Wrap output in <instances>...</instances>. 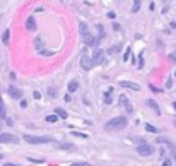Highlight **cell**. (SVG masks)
Returning <instances> with one entry per match:
<instances>
[{"label": "cell", "instance_id": "cell-1", "mask_svg": "<svg viewBox=\"0 0 176 166\" xmlns=\"http://www.w3.org/2000/svg\"><path fill=\"white\" fill-rule=\"evenodd\" d=\"M106 130H120L123 127H127V118L125 117H115L110 122H106Z\"/></svg>", "mask_w": 176, "mask_h": 166}, {"label": "cell", "instance_id": "cell-2", "mask_svg": "<svg viewBox=\"0 0 176 166\" xmlns=\"http://www.w3.org/2000/svg\"><path fill=\"white\" fill-rule=\"evenodd\" d=\"M22 139H24L26 142H29V144H46V142H51V141H53L51 137H39V135H29V134H26Z\"/></svg>", "mask_w": 176, "mask_h": 166}, {"label": "cell", "instance_id": "cell-3", "mask_svg": "<svg viewBox=\"0 0 176 166\" xmlns=\"http://www.w3.org/2000/svg\"><path fill=\"white\" fill-rule=\"evenodd\" d=\"M140 142H139V146H137V153L140 154V156H151L152 153H154V147L152 146H149L144 139H139Z\"/></svg>", "mask_w": 176, "mask_h": 166}, {"label": "cell", "instance_id": "cell-4", "mask_svg": "<svg viewBox=\"0 0 176 166\" xmlns=\"http://www.w3.org/2000/svg\"><path fill=\"white\" fill-rule=\"evenodd\" d=\"M80 67H82L84 70H91V69L94 67L92 58H91V57H87V55L84 53V55H82V58H80Z\"/></svg>", "mask_w": 176, "mask_h": 166}, {"label": "cell", "instance_id": "cell-5", "mask_svg": "<svg viewBox=\"0 0 176 166\" xmlns=\"http://www.w3.org/2000/svg\"><path fill=\"white\" fill-rule=\"evenodd\" d=\"M0 142L2 144H12V142H19V139L12 134H0Z\"/></svg>", "mask_w": 176, "mask_h": 166}, {"label": "cell", "instance_id": "cell-6", "mask_svg": "<svg viewBox=\"0 0 176 166\" xmlns=\"http://www.w3.org/2000/svg\"><path fill=\"white\" fill-rule=\"evenodd\" d=\"M103 62H104V51L103 50H96V53L92 57V63L94 65H101Z\"/></svg>", "mask_w": 176, "mask_h": 166}, {"label": "cell", "instance_id": "cell-7", "mask_svg": "<svg viewBox=\"0 0 176 166\" xmlns=\"http://www.w3.org/2000/svg\"><path fill=\"white\" fill-rule=\"evenodd\" d=\"M120 86H122V87H127V89H133V91H139V89H140V86L135 84V82H132V81H122Z\"/></svg>", "mask_w": 176, "mask_h": 166}, {"label": "cell", "instance_id": "cell-8", "mask_svg": "<svg viewBox=\"0 0 176 166\" xmlns=\"http://www.w3.org/2000/svg\"><path fill=\"white\" fill-rule=\"evenodd\" d=\"M82 39H84V45H87V46H94V41H96V38H94L91 33H86V34H82Z\"/></svg>", "mask_w": 176, "mask_h": 166}, {"label": "cell", "instance_id": "cell-9", "mask_svg": "<svg viewBox=\"0 0 176 166\" xmlns=\"http://www.w3.org/2000/svg\"><path fill=\"white\" fill-rule=\"evenodd\" d=\"M9 94H10L14 99H21V98H22V91H21V89H17V87H14V86H10V87H9Z\"/></svg>", "mask_w": 176, "mask_h": 166}, {"label": "cell", "instance_id": "cell-10", "mask_svg": "<svg viewBox=\"0 0 176 166\" xmlns=\"http://www.w3.org/2000/svg\"><path fill=\"white\" fill-rule=\"evenodd\" d=\"M120 105H122V106H125L128 113H132V105H130V101H128V98H127V96H120Z\"/></svg>", "mask_w": 176, "mask_h": 166}, {"label": "cell", "instance_id": "cell-11", "mask_svg": "<svg viewBox=\"0 0 176 166\" xmlns=\"http://www.w3.org/2000/svg\"><path fill=\"white\" fill-rule=\"evenodd\" d=\"M26 27H27V31H36V19L29 17L27 22H26Z\"/></svg>", "mask_w": 176, "mask_h": 166}, {"label": "cell", "instance_id": "cell-12", "mask_svg": "<svg viewBox=\"0 0 176 166\" xmlns=\"http://www.w3.org/2000/svg\"><path fill=\"white\" fill-rule=\"evenodd\" d=\"M147 105H149V106L156 111V115H161V108H159V105H157L154 99H149V101H147Z\"/></svg>", "mask_w": 176, "mask_h": 166}, {"label": "cell", "instance_id": "cell-13", "mask_svg": "<svg viewBox=\"0 0 176 166\" xmlns=\"http://www.w3.org/2000/svg\"><path fill=\"white\" fill-rule=\"evenodd\" d=\"M0 118L2 120H7V113H5V105H3V99L0 96Z\"/></svg>", "mask_w": 176, "mask_h": 166}, {"label": "cell", "instance_id": "cell-14", "mask_svg": "<svg viewBox=\"0 0 176 166\" xmlns=\"http://www.w3.org/2000/svg\"><path fill=\"white\" fill-rule=\"evenodd\" d=\"M67 87H68V91H70V93H74V91H77V89H79V82H77V81H70Z\"/></svg>", "mask_w": 176, "mask_h": 166}, {"label": "cell", "instance_id": "cell-15", "mask_svg": "<svg viewBox=\"0 0 176 166\" xmlns=\"http://www.w3.org/2000/svg\"><path fill=\"white\" fill-rule=\"evenodd\" d=\"M55 113H56V117H60V118H67V117H68V113H67L63 108H56Z\"/></svg>", "mask_w": 176, "mask_h": 166}, {"label": "cell", "instance_id": "cell-16", "mask_svg": "<svg viewBox=\"0 0 176 166\" xmlns=\"http://www.w3.org/2000/svg\"><path fill=\"white\" fill-rule=\"evenodd\" d=\"M56 147H58V149H65V151H74V149H75L74 144H58Z\"/></svg>", "mask_w": 176, "mask_h": 166}, {"label": "cell", "instance_id": "cell-17", "mask_svg": "<svg viewBox=\"0 0 176 166\" xmlns=\"http://www.w3.org/2000/svg\"><path fill=\"white\" fill-rule=\"evenodd\" d=\"M145 130H147V132H152V134H157V132H159L157 127H154L152 123H145Z\"/></svg>", "mask_w": 176, "mask_h": 166}, {"label": "cell", "instance_id": "cell-18", "mask_svg": "<svg viewBox=\"0 0 176 166\" xmlns=\"http://www.w3.org/2000/svg\"><path fill=\"white\" fill-rule=\"evenodd\" d=\"M9 38H10V31L7 29V31H3V36H2V41H3V45H9Z\"/></svg>", "mask_w": 176, "mask_h": 166}, {"label": "cell", "instance_id": "cell-19", "mask_svg": "<svg viewBox=\"0 0 176 166\" xmlns=\"http://www.w3.org/2000/svg\"><path fill=\"white\" fill-rule=\"evenodd\" d=\"M111 94H113V89H110V91L104 94V103H106V105H110V103L113 101V99H111Z\"/></svg>", "mask_w": 176, "mask_h": 166}, {"label": "cell", "instance_id": "cell-20", "mask_svg": "<svg viewBox=\"0 0 176 166\" xmlns=\"http://www.w3.org/2000/svg\"><path fill=\"white\" fill-rule=\"evenodd\" d=\"M140 10V0H133V7H132V12L137 14Z\"/></svg>", "mask_w": 176, "mask_h": 166}, {"label": "cell", "instance_id": "cell-21", "mask_svg": "<svg viewBox=\"0 0 176 166\" xmlns=\"http://www.w3.org/2000/svg\"><path fill=\"white\" fill-rule=\"evenodd\" d=\"M72 135H74V137H80V139H87V137H89L87 134H84V132H75V130H72Z\"/></svg>", "mask_w": 176, "mask_h": 166}, {"label": "cell", "instance_id": "cell-22", "mask_svg": "<svg viewBox=\"0 0 176 166\" xmlns=\"http://www.w3.org/2000/svg\"><path fill=\"white\" fill-rule=\"evenodd\" d=\"M56 120H58L56 115H48V117H46V122H48V123H53V122H56Z\"/></svg>", "mask_w": 176, "mask_h": 166}, {"label": "cell", "instance_id": "cell-23", "mask_svg": "<svg viewBox=\"0 0 176 166\" xmlns=\"http://www.w3.org/2000/svg\"><path fill=\"white\" fill-rule=\"evenodd\" d=\"M48 94H50L51 98H55V96H56V89H55L53 86H51V87H48Z\"/></svg>", "mask_w": 176, "mask_h": 166}, {"label": "cell", "instance_id": "cell-24", "mask_svg": "<svg viewBox=\"0 0 176 166\" xmlns=\"http://www.w3.org/2000/svg\"><path fill=\"white\" fill-rule=\"evenodd\" d=\"M34 45H36V48H38L39 51L43 50V48H41V38H36V39H34Z\"/></svg>", "mask_w": 176, "mask_h": 166}, {"label": "cell", "instance_id": "cell-25", "mask_svg": "<svg viewBox=\"0 0 176 166\" xmlns=\"http://www.w3.org/2000/svg\"><path fill=\"white\" fill-rule=\"evenodd\" d=\"M130 53H132V48H127V51H125V55H123V60H125V62L128 60V57H130Z\"/></svg>", "mask_w": 176, "mask_h": 166}, {"label": "cell", "instance_id": "cell-26", "mask_svg": "<svg viewBox=\"0 0 176 166\" xmlns=\"http://www.w3.org/2000/svg\"><path fill=\"white\" fill-rule=\"evenodd\" d=\"M139 58H140V60H139V69H142V67H144V53H140Z\"/></svg>", "mask_w": 176, "mask_h": 166}, {"label": "cell", "instance_id": "cell-27", "mask_svg": "<svg viewBox=\"0 0 176 166\" xmlns=\"http://www.w3.org/2000/svg\"><path fill=\"white\" fill-rule=\"evenodd\" d=\"M80 31H82V34H86V33H87V24L82 22V24H80Z\"/></svg>", "mask_w": 176, "mask_h": 166}, {"label": "cell", "instance_id": "cell-28", "mask_svg": "<svg viewBox=\"0 0 176 166\" xmlns=\"http://www.w3.org/2000/svg\"><path fill=\"white\" fill-rule=\"evenodd\" d=\"M33 98H34V99H41V93H39V91H34V93H33Z\"/></svg>", "mask_w": 176, "mask_h": 166}, {"label": "cell", "instance_id": "cell-29", "mask_svg": "<svg viewBox=\"0 0 176 166\" xmlns=\"http://www.w3.org/2000/svg\"><path fill=\"white\" fill-rule=\"evenodd\" d=\"M171 165H173V163H171V159H168V158L163 161V166H171Z\"/></svg>", "mask_w": 176, "mask_h": 166}, {"label": "cell", "instance_id": "cell-30", "mask_svg": "<svg viewBox=\"0 0 176 166\" xmlns=\"http://www.w3.org/2000/svg\"><path fill=\"white\" fill-rule=\"evenodd\" d=\"M41 53H43V55H46V57H50V55H53V51H48V50H41Z\"/></svg>", "mask_w": 176, "mask_h": 166}, {"label": "cell", "instance_id": "cell-31", "mask_svg": "<svg viewBox=\"0 0 176 166\" xmlns=\"http://www.w3.org/2000/svg\"><path fill=\"white\" fill-rule=\"evenodd\" d=\"M70 166H91L89 163H74V165H70Z\"/></svg>", "mask_w": 176, "mask_h": 166}, {"label": "cell", "instance_id": "cell-32", "mask_svg": "<svg viewBox=\"0 0 176 166\" xmlns=\"http://www.w3.org/2000/svg\"><path fill=\"white\" fill-rule=\"evenodd\" d=\"M169 58H171V62H176V50L171 53V55H169Z\"/></svg>", "mask_w": 176, "mask_h": 166}, {"label": "cell", "instance_id": "cell-33", "mask_svg": "<svg viewBox=\"0 0 176 166\" xmlns=\"http://www.w3.org/2000/svg\"><path fill=\"white\" fill-rule=\"evenodd\" d=\"M108 17H110V19H115V17H116V14H115V12H108Z\"/></svg>", "mask_w": 176, "mask_h": 166}, {"label": "cell", "instance_id": "cell-34", "mask_svg": "<svg viewBox=\"0 0 176 166\" xmlns=\"http://www.w3.org/2000/svg\"><path fill=\"white\" fill-rule=\"evenodd\" d=\"M26 106H27V101H26V99H22V101H21V108H26Z\"/></svg>", "mask_w": 176, "mask_h": 166}, {"label": "cell", "instance_id": "cell-35", "mask_svg": "<svg viewBox=\"0 0 176 166\" xmlns=\"http://www.w3.org/2000/svg\"><path fill=\"white\" fill-rule=\"evenodd\" d=\"M65 101H67V103H70V101H72V98H70V94H67V96H65Z\"/></svg>", "mask_w": 176, "mask_h": 166}, {"label": "cell", "instance_id": "cell-36", "mask_svg": "<svg viewBox=\"0 0 176 166\" xmlns=\"http://www.w3.org/2000/svg\"><path fill=\"white\" fill-rule=\"evenodd\" d=\"M3 166H19V165H12V163H5Z\"/></svg>", "mask_w": 176, "mask_h": 166}, {"label": "cell", "instance_id": "cell-37", "mask_svg": "<svg viewBox=\"0 0 176 166\" xmlns=\"http://www.w3.org/2000/svg\"><path fill=\"white\" fill-rule=\"evenodd\" d=\"M173 125H175V127H176V115H175V117H173Z\"/></svg>", "mask_w": 176, "mask_h": 166}, {"label": "cell", "instance_id": "cell-38", "mask_svg": "<svg viewBox=\"0 0 176 166\" xmlns=\"http://www.w3.org/2000/svg\"><path fill=\"white\" fill-rule=\"evenodd\" d=\"M173 106H175V110H176V101H175V103H173Z\"/></svg>", "mask_w": 176, "mask_h": 166}, {"label": "cell", "instance_id": "cell-39", "mask_svg": "<svg viewBox=\"0 0 176 166\" xmlns=\"http://www.w3.org/2000/svg\"><path fill=\"white\" fill-rule=\"evenodd\" d=\"M0 159H2V154H0Z\"/></svg>", "mask_w": 176, "mask_h": 166}, {"label": "cell", "instance_id": "cell-40", "mask_svg": "<svg viewBox=\"0 0 176 166\" xmlns=\"http://www.w3.org/2000/svg\"><path fill=\"white\" fill-rule=\"evenodd\" d=\"M0 129H2V125H0Z\"/></svg>", "mask_w": 176, "mask_h": 166}, {"label": "cell", "instance_id": "cell-41", "mask_svg": "<svg viewBox=\"0 0 176 166\" xmlns=\"http://www.w3.org/2000/svg\"><path fill=\"white\" fill-rule=\"evenodd\" d=\"M175 75H176V74H175Z\"/></svg>", "mask_w": 176, "mask_h": 166}, {"label": "cell", "instance_id": "cell-42", "mask_svg": "<svg viewBox=\"0 0 176 166\" xmlns=\"http://www.w3.org/2000/svg\"><path fill=\"white\" fill-rule=\"evenodd\" d=\"M175 158H176V156H175Z\"/></svg>", "mask_w": 176, "mask_h": 166}]
</instances>
